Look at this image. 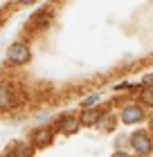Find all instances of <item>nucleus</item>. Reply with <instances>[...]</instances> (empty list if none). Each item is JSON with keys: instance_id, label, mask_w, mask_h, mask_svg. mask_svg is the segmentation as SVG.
I'll return each mask as SVG.
<instances>
[{"instance_id": "1", "label": "nucleus", "mask_w": 153, "mask_h": 157, "mask_svg": "<svg viewBox=\"0 0 153 157\" xmlns=\"http://www.w3.org/2000/svg\"><path fill=\"white\" fill-rule=\"evenodd\" d=\"M30 59H32V52H30V47H27L25 43H14V45H9V49H7V61L14 63V65H25Z\"/></svg>"}, {"instance_id": "2", "label": "nucleus", "mask_w": 153, "mask_h": 157, "mask_svg": "<svg viewBox=\"0 0 153 157\" xmlns=\"http://www.w3.org/2000/svg\"><path fill=\"white\" fill-rule=\"evenodd\" d=\"M131 146H133V151L135 153H140V155H149L153 151V139H151V135L149 132H144V130H137L131 135Z\"/></svg>"}, {"instance_id": "3", "label": "nucleus", "mask_w": 153, "mask_h": 157, "mask_svg": "<svg viewBox=\"0 0 153 157\" xmlns=\"http://www.w3.org/2000/svg\"><path fill=\"white\" fill-rule=\"evenodd\" d=\"M144 119V110H142V105H126V108L122 110V121L124 124H140V121Z\"/></svg>"}, {"instance_id": "4", "label": "nucleus", "mask_w": 153, "mask_h": 157, "mask_svg": "<svg viewBox=\"0 0 153 157\" xmlns=\"http://www.w3.org/2000/svg\"><path fill=\"white\" fill-rule=\"evenodd\" d=\"M52 137H54L52 128H38V130L32 135V144H34V146H50Z\"/></svg>"}, {"instance_id": "5", "label": "nucleus", "mask_w": 153, "mask_h": 157, "mask_svg": "<svg viewBox=\"0 0 153 157\" xmlns=\"http://www.w3.org/2000/svg\"><path fill=\"white\" fill-rule=\"evenodd\" d=\"M99 119H101V110L86 108V110L81 112V117H79V124H83V126H95V124H99Z\"/></svg>"}, {"instance_id": "6", "label": "nucleus", "mask_w": 153, "mask_h": 157, "mask_svg": "<svg viewBox=\"0 0 153 157\" xmlns=\"http://www.w3.org/2000/svg\"><path fill=\"white\" fill-rule=\"evenodd\" d=\"M56 128H59L63 135H72V132H77V128H79V119H74V117H61L59 124H56Z\"/></svg>"}, {"instance_id": "7", "label": "nucleus", "mask_w": 153, "mask_h": 157, "mask_svg": "<svg viewBox=\"0 0 153 157\" xmlns=\"http://www.w3.org/2000/svg\"><path fill=\"white\" fill-rule=\"evenodd\" d=\"M14 105V90L9 85H0V108L7 110Z\"/></svg>"}, {"instance_id": "8", "label": "nucleus", "mask_w": 153, "mask_h": 157, "mask_svg": "<svg viewBox=\"0 0 153 157\" xmlns=\"http://www.w3.org/2000/svg\"><path fill=\"white\" fill-rule=\"evenodd\" d=\"M14 153H16L18 157H32V146H25V144H18L16 148H14Z\"/></svg>"}, {"instance_id": "9", "label": "nucleus", "mask_w": 153, "mask_h": 157, "mask_svg": "<svg viewBox=\"0 0 153 157\" xmlns=\"http://www.w3.org/2000/svg\"><path fill=\"white\" fill-rule=\"evenodd\" d=\"M140 99H142L144 105H153V88H147V90L140 94Z\"/></svg>"}, {"instance_id": "10", "label": "nucleus", "mask_w": 153, "mask_h": 157, "mask_svg": "<svg viewBox=\"0 0 153 157\" xmlns=\"http://www.w3.org/2000/svg\"><path fill=\"white\" fill-rule=\"evenodd\" d=\"M113 124H115V121H113V117H106V119L101 117V119H99V126L104 128V130H111V128H113Z\"/></svg>"}, {"instance_id": "11", "label": "nucleus", "mask_w": 153, "mask_h": 157, "mask_svg": "<svg viewBox=\"0 0 153 157\" xmlns=\"http://www.w3.org/2000/svg\"><path fill=\"white\" fill-rule=\"evenodd\" d=\"M99 101V94H90L88 99H83V108H90V105H95Z\"/></svg>"}, {"instance_id": "12", "label": "nucleus", "mask_w": 153, "mask_h": 157, "mask_svg": "<svg viewBox=\"0 0 153 157\" xmlns=\"http://www.w3.org/2000/svg\"><path fill=\"white\" fill-rule=\"evenodd\" d=\"M111 157H128V155H126V153H122V151H117V153H113Z\"/></svg>"}, {"instance_id": "13", "label": "nucleus", "mask_w": 153, "mask_h": 157, "mask_svg": "<svg viewBox=\"0 0 153 157\" xmlns=\"http://www.w3.org/2000/svg\"><path fill=\"white\" fill-rule=\"evenodd\" d=\"M144 83H153V74H151V76H147V78H144Z\"/></svg>"}, {"instance_id": "14", "label": "nucleus", "mask_w": 153, "mask_h": 157, "mask_svg": "<svg viewBox=\"0 0 153 157\" xmlns=\"http://www.w3.org/2000/svg\"><path fill=\"white\" fill-rule=\"evenodd\" d=\"M7 157H18V155H16V153H14V151H11V153H9V155H7Z\"/></svg>"}, {"instance_id": "15", "label": "nucleus", "mask_w": 153, "mask_h": 157, "mask_svg": "<svg viewBox=\"0 0 153 157\" xmlns=\"http://www.w3.org/2000/svg\"><path fill=\"white\" fill-rule=\"evenodd\" d=\"M149 128H151V130H153V117H151V121H149Z\"/></svg>"}]
</instances>
